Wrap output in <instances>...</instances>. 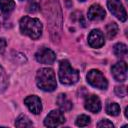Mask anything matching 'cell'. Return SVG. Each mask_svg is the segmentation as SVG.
Returning a JSON list of instances; mask_svg holds the SVG:
<instances>
[{
    "label": "cell",
    "mask_w": 128,
    "mask_h": 128,
    "mask_svg": "<svg viewBox=\"0 0 128 128\" xmlns=\"http://www.w3.org/2000/svg\"><path fill=\"white\" fill-rule=\"evenodd\" d=\"M59 80L62 84L72 85L79 80V73L73 69L68 60H61L59 63Z\"/></svg>",
    "instance_id": "4"
},
{
    "label": "cell",
    "mask_w": 128,
    "mask_h": 128,
    "mask_svg": "<svg viewBox=\"0 0 128 128\" xmlns=\"http://www.w3.org/2000/svg\"><path fill=\"white\" fill-rule=\"evenodd\" d=\"M41 8L49 23L50 35L55 42L59 39L62 27V12L58 0H41Z\"/></svg>",
    "instance_id": "1"
},
{
    "label": "cell",
    "mask_w": 128,
    "mask_h": 128,
    "mask_svg": "<svg viewBox=\"0 0 128 128\" xmlns=\"http://www.w3.org/2000/svg\"><path fill=\"white\" fill-rule=\"evenodd\" d=\"M107 7L110 12L120 21L124 22L127 19V13L120 0H107Z\"/></svg>",
    "instance_id": "6"
},
{
    "label": "cell",
    "mask_w": 128,
    "mask_h": 128,
    "mask_svg": "<svg viewBox=\"0 0 128 128\" xmlns=\"http://www.w3.org/2000/svg\"><path fill=\"white\" fill-rule=\"evenodd\" d=\"M15 7V2L13 0H0V10L3 13H10Z\"/></svg>",
    "instance_id": "15"
},
{
    "label": "cell",
    "mask_w": 128,
    "mask_h": 128,
    "mask_svg": "<svg viewBox=\"0 0 128 128\" xmlns=\"http://www.w3.org/2000/svg\"><path fill=\"white\" fill-rule=\"evenodd\" d=\"M57 105L59 106L61 111H70L72 109V102L67 98V96L65 94H59V96L57 97Z\"/></svg>",
    "instance_id": "14"
},
{
    "label": "cell",
    "mask_w": 128,
    "mask_h": 128,
    "mask_svg": "<svg viewBox=\"0 0 128 128\" xmlns=\"http://www.w3.org/2000/svg\"><path fill=\"white\" fill-rule=\"evenodd\" d=\"M65 122V117L60 110H52L45 118L44 125L47 127H57Z\"/></svg>",
    "instance_id": "7"
},
{
    "label": "cell",
    "mask_w": 128,
    "mask_h": 128,
    "mask_svg": "<svg viewBox=\"0 0 128 128\" xmlns=\"http://www.w3.org/2000/svg\"><path fill=\"white\" fill-rule=\"evenodd\" d=\"M36 83L37 86L47 92L54 91L57 86L56 77L53 69L51 68H41L37 71L36 74Z\"/></svg>",
    "instance_id": "2"
},
{
    "label": "cell",
    "mask_w": 128,
    "mask_h": 128,
    "mask_svg": "<svg viewBox=\"0 0 128 128\" xmlns=\"http://www.w3.org/2000/svg\"><path fill=\"white\" fill-rule=\"evenodd\" d=\"M113 52L117 57H123L127 54L128 50H127V46L123 43H117L114 48H113Z\"/></svg>",
    "instance_id": "18"
},
{
    "label": "cell",
    "mask_w": 128,
    "mask_h": 128,
    "mask_svg": "<svg viewBox=\"0 0 128 128\" xmlns=\"http://www.w3.org/2000/svg\"><path fill=\"white\" fill-rule=\"evenodd\" d=\"M8 85V80H7V75L3 67L0 65V93L5 91Z\"/></svg>",
    "instance_id": "20"
},
{
    "label": "cell",
    "mask_w": 128,
    "mask_h": 128,
    "mask_svg": "<svg viewBox=\"0 0 128 128\" xmlns=\"http://www.w3.org/2000/svg\"><path fill=\"white\" fill-rule=\"evenodd\" d=\"M39 5L37 4V3H35V2H32V3H30L28 6H27V11L28 12H30V13H35V12H37L38 10H39Z\"/></svg>",
    "instance_id": "23"
},
{
    "label": "cell",
    "mask_w": 128,
    "mask_h": 128,
    "mask_svg": "<svg viewBox=\"0 0 128 128\" xmlns=\"http://www.w3.org/2000/svg\"><path fill=\"white\" fill-rule=\"evenodd\" d=\"M106 35H107V38L108 39H111L113 38L117 32H118V25L115 23V22H111L109 24L106 25Z\"/></svg>",
    "instance_id": "17"
},
{
    "label": "cell",
    "mask_w": 128,
    "mask_h": 128,
    "mask_svg": "<svg viewBox=\"0 0 128 128\" xmlns=\"http://www.w3.org/2000/svg\"><path fill=\"white\" fill-rule=\"evenodd\" d=\"M79 1H81V2H84V1H86V0H79Z\"/></svg>",
    "instance_id": "26"
},
{
    "label": "cell",
    "mask_w": 128,
    "mask_h": 128,
    "mask_svg": "<svg viewBox=\"0 0 128 128\" xmlns=\"http://www.w3.org/2000/svg\"><path fill=\"white\" fill-rule=\"evenodd\" d=\"M15 126L16 127H31L33 126V123L31 120L26 116V115H20L16 121H15Z\"/></svg>",
    "instance_id": "16"
},
{
    "label": "cell",
    "mask_w": 128,
    "mask_h": 128,
    "mask_svg": "<svg viewBox=\"0 0 128 128\" xmlns=\"http://www.w3.org/2000/svg\"><path fill=\"white\" fill-rule=\"evenodd\" d=\"M84 106L88 111L92 113H98L101 109V101L96 95H88L85 98Z\"/></svg>",
    "instance_id": "12"
},
{
    "label": "cell",
    "mask_w": 128,
    "mask_h": 128,
    "mask_svg": "<svg viewBox=\"0 0 128 128\" xmlns=\"http://www.w3.org/2000/svg\"><path fill=\"white\" fill-rule=\"evenodd\" d=\"M24 103L33 114H39L42 111L41 100L38 96H35V95L27 96L24 99Z\"/></svg>",
    "instance_id": "11"
},
{
    "label": "cell",
    "mask_w": 128,
    "mask_h": 128,
    "mask_svg": "<svg viewBox=\"0 0 128 128\" xmlns=\"http://www.w3.org/2000/svg\"><path fill=\"white\" fill-rule=\"evenodd\" d=\"M106 16L105 10L99 4H93L88 10V18L91 21H100L103 20Z\"/></svg>",
    "instance_id": "13"
},
{
    "label": "cell",
    "mask_w": 128,
    "mask_h": 128,
    "mask_svg": "<svg viewBox=\"0 0 128 128\" xmlns=\"http://www.w3.org/2000/svg\"><path fill=\"white\" fill-rule=\"evenodd\" d=\"M106 112L111 116H117L120 113V106L115 102L108 103L106 106Z\"/></svg>",
    "instance_id": "19"
},
{
    "label": "cell",
    "mask_w": 128,
    "mask_h": 128,
    "mask_svg": "<svg viewBox=\"0 0 128 128\" xmlns=\"http://www.w3.org/2000/svg\"><path fill=\"white\" fill-rule=\"evenodd\" d=\"M113 126L114 125L112 124V122H110L107 119H103L97 123V127H113Z\"/></svg>",
    "instance_id": "24"
},
{
    "label": "cell",
    "mask_w": 128,
    "mask_h": 128,
    "mask_svg": "<svg viewBox=\"0 0 128 128\" xmlns=\"http://www.w3.org/2000/svg\"><path fill=\"white\" fill-rule=\"evenodd\" d=\"M112 75L116 81L124 82L127 79V64L124 61L117 62L111 68Z\"/></svg>",
    "instance_id": "9"
},
{
    "label": "cell",
    "mask_w": 128,
    "mask_h": 128,
    "mask_svg": "<svg viewBox=\"0 0 128 128\" xmlns=\"http://www.w3.org/2000/svg\"><path fill=\"white\" fill-rule=\"evenodd\" d=\"M19 26H20L21 32L32 39H38L42 34L43 26L40 20L37 18L24 16L20 19Z\"/></svg>",
    "instance_id": "3"
},
{
    "label": "cell",
    "mask_w": 128,
    "mask_h": 128,
    "mask_svg": "<svg viewBox=\"0 0 128 128\" xmlns=\"http://www.w3.org/2000/svg\"><path fill=\"white\" fill-rule=\"evenodd\" d=\"M76 125L79 126V127H84V126H87L89 123H90V117L85 115V114H82L80 116L77 117L76 119Z\"/></svg>",
    "instance_id": "21"
},
{
    "label": "cell",
    "mask_w": 128,
    "mask_h": 128,
    "mask_svg": "<svg viewBox=\"0 0 128 128\" xmlns=\"http://www.w3.org/2000/svg\"><path fill=\"white\" fill-rule=\"evenodd\" d=\"M115 93L118 97H125L127 95V89L125 86H116L115 87Z\"/></svg>",
    "instance_id": "22"
},
{
    "label": "cell",
    "mask_w": 128,
    "mask_h": 128,
    "mask_svg": "<svg viewBox=\"0 0 128 128\" xmlns=\"http://www.w3.org/2000/svg\"><path fill=\"white\" fill-rule=\"evenodd\" d=\"M35 58L38 62L42 64H52L56 60V55L51 49L42 47L36 52Z\"/></svg>",
    "instance_id": "8"
},
{
    "label": "cell",
    "mask_w": 128,
    "mask_h": 128,
    "mask_svg": "<svg viewBox=\"0 0 128 128\" xmlns=\"http://www.w3.org/2000/svg\"><path fill=\"white\" fill-rule=\"evenodd\" d=\"M6 40L4 38H0V54H2L5 51L6 48Z\"/></svg>",
    "instance_id": "25"
},
{
    "label": "cell",
    "mask_w": 128,
    "mask_h": 128,
    "mask_svg": "<svg viewBox=\"0 0 128 128\" xmlns=\"http://www.w3.org/2000/svg\"><path fill=\"white\" fill-rule=\"evenodd\" d=\"M87 81L90 85H92L93 87H96L98 89H107L108 86V82L106 80V78L104 77V75L96 69H92L88 72L87 74Z\"/></svg>",
    "instance_id": "5"
},
{
    "label": "cell",
    "mask_w": 128,
    "mask_h": 128,
    "mask_svg": "<svg viewBox=\"0 0 128 128\" xmlns=\"http://www.w3.org/2000/svg\"><path fill=\"white\" fill-rule=\"evenodd\" d=\"M88 43L92 48H100L104 45V35L99 29H93L88 36Z\"/></svg>",
    "instance_id": "10"
}]
</instances>
